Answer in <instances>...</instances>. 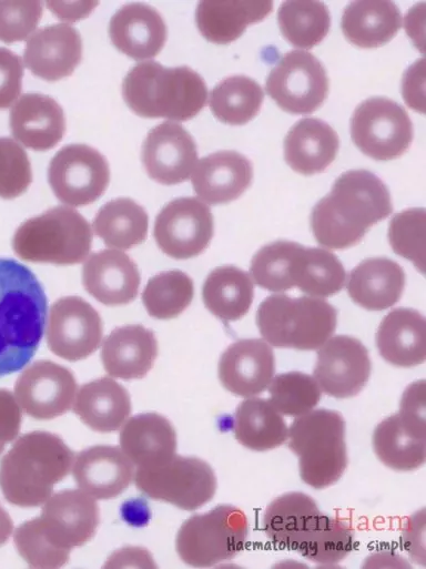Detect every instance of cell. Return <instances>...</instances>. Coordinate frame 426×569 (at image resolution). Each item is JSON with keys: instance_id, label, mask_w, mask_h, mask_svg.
Returning <instances> with one entry per match:
<instances>
[{"instance_id": "42", "label": "cell", "mask_w": 426, "mask_h": 569, "mask_svg": "<svg viewBox=\"0 0 426 569\" xmlns=\"http://www.w3.org/2000/svg\"><path fill=\"white\" fill-rule=\"evenodd\" d=\"M192 278L182 271L161 272L150 278L142 293L148 314L158 319H170L180 315L192 302Z\"/></svg>"}, {"instance_id": "1", "label": "cell", "mask_w": 426, "mask_h": 569, "mask_svg": "<svg viewBox=\"0 0 426 569\" xmlns=\"http://www.w3.org/2000/svg\"><path fill=\"white\" fill-rule=\"evenodd\" d=\"M393 211L387 186L374 173H342L331 192L313 207L311 226L324 247L344 250L357 244L375 223Z\"/></svg>"}, {"instance_id": "37", "label": "cell", "mask_w": 426, "mask_h": 569, "mask_svg": "<svg viewBox=\"0 0 426 569\" xmlns=\"http://www.w3.org/2000/svg\"><path fill=\"white\" fill-rule=\"evenodd\" d=\"M233 431L244 447L265 451L281 446L287 439V426L270 399L247 398L236 408Z\"/></svg>"}, {"instance_id": "3", "label": "cell", "mask_w": 426, "mask_h": 569, "mask_svg": "<svg viewBox=\"0 0 426 569\" xmlns=\"http://www.w3.org/2000/svg\"><path fill=\"white\" fill-rule=\"evenodd\" d=\"M45 316L47 297L36 275L23 264L0 257V377L31 360Z\"/></svg>"}, {"instance_id": "18", "label": "cell", "mask_w": 426, "mask_h": 569, "mask_svg": "<svg viewBox=\"0 0 426 569\" xmlns=\"http://www.w3.org/2000/svg\"><path fill=\"white\" fill-rule=\"evenodd\" d=\"M77 382L72 372L51 360L27 367L14 385L21 409L36 419H52L67 413L74 399Z\"/></svg>"}, {"instance_id": "16", "label": "cell", "mask_w": 426, "mask_h": 569, "mask_svg": "<svg viewBox=\"0 0 426 569\" xmlns=\"http://www.w3.org/2000/svg\"><path fill=\"white\" fill-rule=\"evenodd\" d=\"M103 335L99 313L80 296H64L50 307L47 344L59 357L77 362L97 350Z\"/></svg>"}, {"instance_id": "8", "label": "cell", "mask_w": 426, "mask_h": 569, "mask_svg": "<svg viewBox=\"0 0 426 569\" xmlns=\"http://www.w3.org/2000/svg\"><path fill=\"white\" fill-rule=\"evenodd\" d=\"M288 447L298 457L300 475L308 486L335 484L347 466L345 421L337 411L321 408L298 416L287 433Z\"/></svg>"}, {"instance_id": "39", "label": "cell", "mask_w": 426, "mask_h": 569, "mask_svg": "<svg viewBox=\"0 0 426 569\" xmlns=\"http://www.w3.org/2000/svg\"><path fill=\"white\" fill-rule=\"evenodd\" d=\"M92 226L106 246L128 250L146 240L149 217L135 201L119 197L109 201L98 211Z\"/></svg>"}, {"instance_id": "14", "label": "cell", "mask_w": 426, "mask_h": 569, "mask_svg": "<svg viewBox=\"0 0 426 569\" xmlns=\"http://www.w3.org/2000/svg\"><path fill=\"white\" fill-rule=\"evenodd\" d=\"M109 164L95 149L85 144H69L51 159L48 181L54 195L71 206H84L97 201L106 190Z\"/></svg>"}, {"instance_id": "4", "label": "cell", "mask_w": 426, "mask_h": 569, "mask_svg": "<svg viewBox=\"0 0 426 569\" xmlns=\"http://www.w3.org/2000/svg\"><path fill=\"white\" fill-rule=\"evenodd\" d=\"M73 453L48 431L22 435L0 463V488L19 507H37L52 495L54 485L70 471Z\"/></svg>"}, {"instance_id": "52", "label": "cell", "mask_w": 426, "mask_h": 569, "mask_svg": "<svg viewBox=\"0 0 426 569\" xmlns=\"http://www.w3.org/2000/svg\"><path fill=\"white\" fill-rule=\"evenodd\" d=\"M97 4V2H48L47 7L61 20L75 21L89 14Z\"/></svg>"}, {"instance_id": "53", "label": "cell", "mask_w": 426, "mask_h": 569, "mask_svg": "<svg viewBox=\"0 0 426 569\" xmlns=\"http://www.w3.org/2000/svg\"><path fill=\"white\" fill-rule=\"evenodd\" d=\"M13 529V522L9 514L0 506V546L10 537Z\"/></svg>"}, {"instance_id": "29", "label": "cell", "mask_w": 426, "mask_h": 569, "mask_svg": "<svg viewBox=\"0 0 426 569\" xmlns=\"http://www.w3.org/2000/svg\"><path fill=\"white\" fill-rule=\"evenodd\" d=\"M120 446L138 468L158 467L176 451V433L172 424L156 413L130 418L121 429Z\"/></svg>"}, {"instance_id": "31", "label": "cell", "mask_w": 426, "mask_h": 569, "mask_svg": "<svg viewBox=\"0 0 426 569\" xmlns=\"http://www.w3.org/2000/svg\"><path fill=\"white\" fill-rule=\"evenodd\" d=\"M337 151L336 132L326 122L315 118L297 121L284 140L286 163L303 175L323 172L334 161Z\"/></svg>"}, {"instance_id": "46", "label": "cell", "mask_w": 426, "mask_h": 569, "mask_svg": "<svg viewBox=\"0 0 426 569\" xmlns=\"http://www.w3.org/2000/svg\"><path fill=\"white\" fill-rule=\"evenodd\" d=\"M32 171L26 151L14 140L0 138V197L14 199L27 191Z\"/></svg>"}, {"instance_id": "35", "label": "cell", "mask_w": 426, "mask_h": 569, "mask_svg": "<svg viewBox=\"0 0 426 569\" xmlns=\"http://www.w3.org/2000/svg\"><path fill=\"white\" fill-rule=\"evenodd\" d=\"M273 9L272 1H201L195 11L202 35L217 44L236 40L251 23L263 20Z\"/></svg>"}, {"instance_id": "38", "label": "cell", "mask_w": 426, "mask_h": 569, "mask_svg": "<svg viewBox=\"0 0 426 569\" xmlns=\"http://www.w3.org/2000/svg\"><path fill=\"white\" fill-rule=\"evenodd\" d=\"M254 285L250 275L236 266L214 268L202 288L205 307L222 321H237L250 309Z\"/></svg>"}, {"instance_id": "30", "label": "cell", "mask_w": 426, "mask_h": 569, "mask_svg": "<svg viewBox=\"0 0 426 569\" xmlns=\"http://www.w3.org/2000/svg\"><path fill=\"white\" fill-rule=\"evenodd\" d=\"M381 356L397 367H414L426 358L425 317L417 311L398 307L381 322L376 333Z\"/></svg>"}, {"instance_id": "12", "label": "cell", "mask_w": 426, "mask_h": 569, "mask_svg": "<svg viewBox=\"0 0 426 569\" xmlns=\"http://www.w3.org/2000/svg\"><path fill=\"white\" fill-rule=\"evenodd\" d=\"M354 144L367 156L388 161L402 155L413 140V123L405 109L385 96H373L351 118Z\"/></svg>"}, {"instance_id": "50", "label": "cell", "mask_w": 426, "mask_h": 569, "mask_svg": "<svg viewBox=\"0 0 426 569\" xmlns=\"http://www.w3.org/2000/svg\"><path fill=\"white\" fill-rule=\"evenodd\" d=\"M424 528L425 518L424 509L413 515L403 530V543L405 549L410 553L414 561L424 563Z\"/></svg>"}, {"instance_id": "17", "label": "cell", "mask_w": 426, "mask_h": 569, "mask_svg": "<svg viewBox=\"0 0 426 569\" xmlns=\"http://www.w3.org/2000/svg\"><path fill=\"white\" fill-rule=\"evenodd\" d=\"M372 370L368 352L363 343L348 335L327 339L317 350L314 376L321 390L335 398L357 395Z\"/></svg>"}, {"instance_id": "21", "label": "cell", "mask_w": 426, "mask_h": 569, "mask_svg": "<svg viewBox=\"0 0 426 569\" xmlns=\"http://www.w3.org/2000/svg\"><path fill=\"white\" fill-rule=\"evenodd\" d=\"M275 370L272 347L257 338L239 339L231 344L219 360V378L225 389L241 397L264 392Z\"/></svg>"}, {"instance_id": "20", "label": "cell", "mask_w": 426, "mask_h": 569, "mask_svg": "<svg viewBox=\"0 0 426 569\" xmlns=\"http://www.w3.org/2000/svg\"><path fill=\"white\" fill-rule=\"evenodd\" d=\"M142 161L152 180L164 185L179 184L189 179L197 162L196 145L181 124L165 121L148 133Z\"/></svg>"}, {"instance_id": "51", "label": "cell", "mask_w": 426, "mask_h": 569, "mask_svg": "<svg viewBox=\"0 0 426 569\" xmlns=\"http://www.w3.org/2000/svg\"><path fill=\"white\" fill-rule=\"evenodd\" d=\"M20 430L19 420L10 403L0 396V454L7 443L13 440Z\"/></svg>"}, {"instance_id": "6", "label": "cell", "mask_w": 426, "mask_h": 569, "mask_svg": "<svg viewBox=\"0 0 426 569\" xmlns=\"http://www.w3.org/2000/svg\"><path fill=\"white\" fill-rule=\"evenodd\" d=\"M122 94L128 106L142 118L186 121L205 105L207 89L202 77L189 67L165 68L145 61L130 69Z\"/></svg>"}, {"instance_id": "27", "label": "cell", "mask_w": 426, "mask_h": 569, "mask_svg": "<svg viewBox=\"0 0 426 569\" xmlns=\"http://www.w3.org/2000/svg\"><path fill=\"white\" fill-rule=\"evenodd\" d=\"M10 129L24 146L36 151L50 150L65 132L63 110L49 95L26 93L11 109Z\"/></svg>"}, {"instance_id": "40", "label": "cell", "mask_w": 426, "mask_h": 569, "mask_svg": "<svg viewBox=\"0 0 426 569\" xmlns=\"http://www.w3.org/2000/svg\"><path fill=\"white\" fill-rule=\"evenodd\" d=\"M263 98V90L256 81L246 75H233L213 88L209 105L220 121L242 125L258 113Z\"/></svg>"}, {"instance_id": "44", "label": "cell", "mask_w": 426, "mask_h": 569, "mask_svg": "<svg viewBox=\"0 0 426 569\" xmlns=\"http://www.w3.org/2000/svg\"><path fill=\"white\" fill-rule=\"evenodd\" d=\"M425 230L426 212L423 207L395 214L388 227V240L394 252L412 261L422 274L425 271Z\"/></svg>"}, {"instance_id": "26", "label": "cell", "mask_w": 426, "mask_h": 569, "mask_svg": "<svg viewBox=\"0 0 426 569\" xmlns=\"http://www.w3.org/2000/svg\"><path fill=\"white\" fill-rule=\"evenodd\" d=\"M110 38L121 52L134 60L155 57L166 41V26L161 14L145 3H128L111 18Z\"/></svg>"}, {"instance_id": "10", "label": "cell", "mask_w": 426, "mask_h": 569, "mask_svg": "<svg viewBox=\"0 0 426 569\" xmlns=\"http://www.w3.org/2000/svg\"><path fill=\"white\" fill-rule=\"evenodd\" d=\"M247 536L244 512L234 506L219 505L183 522L176 536V551L192 567H212L237 556Z\"/></svg>"}, {"instance_id": "33", "label": "cell", "mask_w": 426, "mask_h": 569, "mask_svg": "<svg viewBox=\"0 0 426 569\" xmlns=\"http://www.w3.org/2000/svg\"><path fill=\"white\" fill-rule=\"evenodd\" d=\"M405 286V273L399 264L374 257L362 261L348 276L347 292L351 298L368 311H383L400 298Z\"/></svg>"}, {"instance_id": "2", "label": "cell", "mask_w": 426, "mask_h": 569, "mask_svg": "<svg viewBox=\"0 0 426 569\" xmlns=\"http://www.w3.org/2000/svg\"><path fill=\"white\" fill-rule=\"evenodd\" d=\"M263 526L273 543L297 551L318 565H335L354 547L348 525L323 514L316 502L302 492L275 498L265 510Z\"/></svg>"}, {"instance_id": "7", "label": "cell", "mask_w": 426, "mask_h": 569, "mask_svg": "<svg viewBox=\"0 0 426 569\" xmlns=\"http://www.w3.org/2000/svg\"><path fill=\"white\" fill-rule=\"evenodd\" d=\"M256 324L272 346L311 350L332 336L337 312L321 297L273 294L260 304Z\"/></svg>"}, {"instance_id": "22", "label": "cell", "mask_w": 426, "mask_h": 569, "mask_svg": "<svg viewBox=\"0 0 426 569\" xmlns=\"http://www.w3.org/2000/svg\"><path fill=\"white\" fill-rule=\"evenodd\" d=\"M81 55L80 33L68 23L40 28L28 39L23 50L26 67L47 81H58L72 74Z\"/></svg>"}, {"instance_id": "45", "label": "cell", "mask_w": 426, "mask_h": 569, "mask_svg": "<svg viewBox=\"0 0 426 569\" xmlns=\"http://www.w3.org/2000/svg\"><path fill=\"white\" fill-rule=\"evenodd\" d=\"M13 542L19 555L33 568H59L70 558V551L59 549L49 540L38 518L21 524Z\"/></svg>"}, {"instance_id": "32", "label": "cell", "mask_w": 426, "mask_h": 569, "mask_svg": "<svg viewBox=\"0 0 426 569\" xmlns=\"http://www.w3.org/2000/svg\"><path fill=\"white\" fill-rule=\"evenodd\" d=\"M378 459L397 471H410L426 460V427L396 413L381 421L373 434Z\"/></svg>"}, {"instance_id": "9", "label": "cell", "mask_w": 426, "mask_h": 569, "mask_svg": "<svg viewBox=\"0 0 426 569\" xmlns=\"http://www.w3.org/2000/svg\"><path fill=\"white\" fill-rule=\"evenodd\" d=\"M91 245L89 222L78 211L62 205L24 221L12 238V248L20 258L57 265L82 262Z\"/></svg>"}, {"instance_id": "24", "label": "cell", "mask_w": 426, "mask_h": 569, "mask_svg": "<svg viewBox=\"0 0 426 569\" xmlns=\"http://www.w3.org/2000/svg\"><path fill=\"white\" fill-rule=\"evenodd\" d=\"M72 474L78 487L94 499H111L129 487L135 471L121 448L98 445L75 457Z\"/></svg>"}, {"instance_id": "34", "label": "cell", "mask_w": 426, "mask_h": 569, "mask_svg": "<svg viewBox=\"0 0 426 569\" xmlns=\"http://www.w3.org/2000/svg\"><path fill=\"white\" fill-rule=\"evenodd\" d=\"M73 411L91 429L111 433L118 430L129 417L130 395L114 379L101 377L80 387Z\"/></svg>"}, {"instance_id": "28", "label": "cell", "mask_w": 426, "mask_h": 569, "mask_svg": "<svg viewBox=\"0 0 426 569\" xmlns=\"http://www.w3.org/2000/svg\"><path fill=\"white\" fill-rule=\"evenodd\" d=\"M158 356V341L152 331L142 325H125L105 337L101 359L105 372L121 379H139L153 367Z\"/></svg>"}, {"instance_id": "49", "label": "cell", "mask_w": 426, "mask_h": 569, "mask_svg": "<svg viewBox=\"0 0 426 569\" xmlns=\"http://www.w3.org/2000/svg\"><path fill=\"white\" fill-rule=\"evenodd\" d=\"M424 59L416 61L405 73L403 95L406 103L414 110L424 112Z\"/></svg>"}, {"instance_id": "23", "label": "cell", "mask_w": 426, "mask_h": 569, "mask_svg": "<svg viewBox=\"0 0 426 569\" xmlns=\"http://www.w3.org/2000/svg\"><path fill=\"white\" fill-rule=\"evenodd\" d=\"M82 284L100 303L123 305L135 299L140 273L129 255L116 250H102L91 254L83 264Z\"/></svg>"}, {"instance_id": "13", "label": "cell", "mask_w": 426, "mask_h": 569, "mask_svg": "<svg viewBox=\"0 0 426 569\" xmlns=\"http://www.w3.org/2000/svg\"><path fill=\"white\" fill-rule=\"evenodd\" d=\"M267 94L284 111L308 114L326 99L328 78L320 60L303 50L285 53L265 82Z\"/></svg>"}, {"instance_id": "11", "label": "cell", "mask_w": 426, "mask_h": 569, "mask_svg": "<svg viewBox=\"0 0 426 569\" xmlns=\"http://www.w3.org/2000/svg\"><path fill=\"white\" fill-rule=\"evenodd\" d=\"M134 481L149 498L183 510L200 508L213 498L216 490L214 471L206 461L176 455L161 466L138 468Z\"/></svg>"}, {"instance_id": "48", "label": "cell", "mask_w": 426, "mask_h": 569, "mask_svg": "<svg viewBox=\"0 0 426 569\" xmlns=\"http://www.w3.org/2000/svg\"><path fill=\"white\" fill-rule=\"evenodd\" d=\"M23 64L13 51L0 47V109L9 108L22 88Z\"/></svg>"}, {"instance_id": "19", "label": "cell", "mask_w": 426, "mask_h": 569, "mask_svg": "<svg viewBox=\"0 0 426 569\" xmlns=\"http://www.w3.org/2000/svg\"><path fill=\"white\" fill-rule=\"evenodd\" d=\"M38 519L49 540L70 551L94 536L99 508L95 499L83 490L65 489L48 498Z\"/></svg>"}, {"instance_id": "15", "label": "cell", "mask_w": 426, "mask_h": 569, "mask_svg": "<svg viewBox=\"0 0 426 569\" xmlns=\"http://www.w3.org/2000/svg\"><path fill=\"white\" fill-rule=\"evenodd\" d=\"M210 207L195 197H179L163 206L155 219L154 238L160 250L176 260L201 254L213 236Z\"/></svg>"}, {"instance_id": "25", "label": "cell", "mask_w": 426, "mask_h": 569, "mask_svg": "<svg viewBox=\"0 0 426 569\" xmlns=\"http://www.w3.org/2000/svg\"><path fill=\"white\" fill-rule=\"evenodd\" d=\"M252 179L253 167L246 156L235 151H219L196 162L191 182L205 203L224 204L242 195Z\"/></svg>"}, {"instance_id": "43", "label": "cell", "mask_w": 426, "mask_h": 569, "mask_svg": "<svg viewBox=\"0 0 426 569\" xmlns=\"http://www.w3.org/2000/svg\"><path fill=\"white\" fill-rule=\"evenodd\" d=\"M270 402L283 415L298 417L318 404L322 390L316 380L301 372L275 376L270 383Z\"/></svg>"}, {"instance_id": "36", "label": "cell", "mask_w": 426, "mask_h": 569, "mask_svg": "<svg viewBox=\"0 0 426 569\" xmlns=\"http://www.w3.org/2000/svg\"><path fill=\"white\" fill-rule=\"evenodd\" d=\"M341 26L354 45L376 48L397 33L402 14L392 1H354L345 7Z\"/></svg>"}, {"instance_id": "47", "label": "cell", "mask_w": 426, "mask_h": 569, "mask_svg": "<svg viewBox=\"0 0 426 569\" xmlns=\"http://www.w3.org/2000/svg\"><path fill=\"white\" fill-rule=\"evenodd\" d=\"M40 1H0V41L26 40L42 17Z\"/></svg>"}, {"instance_id": "41", "label": "cell", "mask_w": 426, "mask_h": 569, "mask_svg": "<svg viewBox=\"0 0 426 569\" xmlns=\"http://www.w3.org/2000/svg\"><path fill=\"white\" fill-rule=\"evenodd\" d=\"M277 19L284 38L302 49H311L320 43L331 26L328 8L318 1L283 2Z\"/></svg>"}, {"instance_id": "5", "label": "cell", "mask_w": 426, "mask_h": 569, "mask_svg": "<svg viewBox=\"0 0 426 569\" xmlns=\"http://www.w3.org/2000/svg\"><path fill=\"white\" fill-rule=\"evenodd\" d=\"M251 276L262 288L284 292L297 287L313 297H327L345 285L346 273L335 254L292 241H275L252 257Z\"/></svg>"}]
</instances>
